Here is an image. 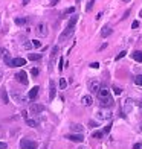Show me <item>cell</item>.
Here are the masks:
<instances>
[{
    "mask_svg": "<svg viewBox=\"0 0 142 149\" xmlns=\"http://www.w3.org/2000/svg\"><path fill=\"white\" fill-rule=\"evenodd\" d=\"M70 128H72V131L77 132V134H83V130H84V128L81 126V125H77V123H73Z\"/></svg>",
    "mask_w": 142,
    "mask_h": 149,
    "instance_id": "obj_19",
    "label": "cell"
},
{
    "mask_svg": "<svg viewBox=\"0 0 142 149\" xmlns=\"http://www.w3.org/2000/svg\"><path fill=\"white\" fill-rule=\"evenodd\" d=\"M58 52H60V47L58 46H53L52 47V52H51V64H53V61H55V56H57Z\"/></svg>",
    "mask_w": 142,
    "mask_h": 149,
    "instance_id": "obj_16",
    "label": "cell"
},
{
    "mask_svg": "<svg viewBox=\"0 0 142 149\" xmlns=\"http://www.w3.org/2000/svg\"><path fill=\"white\" fill-rule=\"evenodd\" d=\"M139 17H142V9H141V12H139Z\"/></svg>",
    "mask_w": 142,
    "mask_h": 149,
    "instance_id": "obj_45",
    "label": "cell"
},
{
    "mask_svg": "<svg viewBox=\"0 0 142 149\" xmlns=\"http://www.w3.org/2000/svg\"><path fill=\"white\" fill-rule=\"evenodd\" d=\"M37 141L29 140V139H22L20 140V149H37Z\"/></svg>",
    "mask_w": 142,
    "mask_h": 149,
    "instance_id": "obj_2",
    "label": "cell"
},
{
    "mask_svg": "<svg viewBox=\"0 0 142 149\" xmlns=\"http://www.w3.org/2000/svg\"><path fill=\"white\" fill-rule=\"evenodd\" d=\"M26 123H28L29 126H32V128H35L38 123H37V122L35 120H32V119H26Z\"/></svg>",
    "mask_w": 142,
    "mask_h": 149,
    "instance_id": "obj_25",
    "label": "cell"
},
{
    "mask_svg": "<svg viewBox=\"0 0 142 149\" xmlns=\"http://www.w3.org/2000/svg\"><path fill=\"white\" fill-rule=\"evenodd\" d=\"M55 94H57V87H55V82H53V81H51V82H49V99H51V100H53Z\"/></svg>",
    "mask_w": 142,
    "mask_h": 149,
    "instance_id": "obj_12",
    "label": "cell"
},
{
    "mask_svg": "<svg viewBox=\"0 0 142 149\" xmlns=\"http://www.w3.org/2000/svg\"><path fill=\"white\" fill-rule=\"evenodd\" d=\"M92 102H93L92 96H83V97H81V104H83L84 107H90Z\"/></svg>",
    "mask_w": 142,
    "mask_h": 149,
    "instance_id": "obj_14",
    "label": "cell"
},
{
    "mask_svg": "<svg viewBox=\"0 0 142 149\" xmlns=\"http://www.w3.org/2000/svg\"><path fill=\"white\" fill-rule=\"evenodd\" d=\"M0 56H2L3 59H5V63H6V65H9L11 64V58H9V52L5 49V47H2L0 49Z\"/></svg>",
    "mask_w": 142,
    "mask_h": 149,
    "instance_id": "obj_11",
    "label": "cell"
},
{
    "mask_svg": "<svg viewBox=\"0 0 142 149\" xmlns=\"http://www.w3.org/2000/svg\"><path fill=\"white\" fill-rule=\"evenodd\" d=\"M29 111H31L32 114H40V113L44 111V107H43L41 104H32V105L29 107Z\"/></svg>",
    "mask_w": 142,
    "mask_h": 149,
    "instance_id": "obj_7",
    "label": "cell"
},
{
    "mask_svg": "<svg viewBox=\"0 0 142 149\" xmlns=\"http://www.w3.org/2000/svg\"><path fill=\"white\" fill-rule=\"evenodd\" d=\"M113 93H115V94H116V96H119V94H121V93H122V90H121V88H119V87H118V85H115V87H113Z\"/></svg>",
    "mask_w": 142,
    "mask_h": 149,
    "instance_id": "obj_28",
    "label": "cell"
},
{
    "mask_svg": "<svg viewBox=\"0 0 142 149\" xmlns=\"http://www.w3.org/2000/svg\"><path fill=\"white\" fill-rule=\"evenodd\" d=\"M90 67H92V69H98V67H99V63H92Z\"/></svg>",
    "mask_w": 142,
    "mask_h": 149,
    "instance_id": "obj_37",
    "label": "cell"
},
{
    "mask_svg": "<svg viewBox=\"0 0 142 149\" xmlns=\"http://www.w3.org/2000/svg\"><path fill=\"white\" fill-rule=\"evenodd\" d=\"M31 73L34 74V76H37V74H38V70H37V69H32V70H31Z\"/></svg>",
    "mask_w": 142,
    "mask_h": 149,
    "instance_id": "obj_42",
    "label": "cell"
},
{
    "mask_svg": "<svg viewBox=\"0 0 142 149\" xmlns=\"http://www.w3.org/2000/svg\"><path fill=\"white\" fill-rule=\"evenodd\" d=\"M34 47V44L31 43V41H28V43H25V49H32Z\"/></svg>",
    "mask_w": 142,
    "mask_h": 149,
    "instance_id": "obj_34",
    "label": "cell"
},
{
    "mask_svg": "<svg viewBox=\"0 0 142 149\" xmlns=\"http://www.w3.org/2000/svg\"><path fill=\"white\" fill-rule=\"evenodd\" d=\"M93 3H95V0H89V3H87V6H86V11H87V12H89V11L92 9Z\"/></svg>",
    "mask_w": 142,
    "mask_h": 149,
    "instance_id": "obj_30",
    "label": "cell"
},
{
    "mask_svg": "<svg viewBox=\"0 0 142 149\" xmlns=\"http://www.w3.org/2000/svg\"><path fill=\"white\" fill-rule=\"evenodd\" d=\"M128 14H130V9H127V11L124 12V17H122V20H125V18L128 17Z\"/></svg>",
    "mask_w": 142,
    "mask_h": 149,
    "instance_id": "obj_41",
    "label": "cell"
},
{
    "mask_svg": "<svg viewBox=\"0 0 142 149\" xmlns=\"http://www.w3.org/2000/svg\"><path fill=\"white\" fill-rule=\"evenodd\" d=\"M138 105H139V108H141V110H142V100H141V102H139Z\"/></svg>",
    "mask_w": 142,
    "mask_h": 149,
    "instance_id": "obj_44",
    "label": "cell"
},
{
    "mask_svg": "<svg viewBox=\"0 0 142 149\" xmlns=\"http://www.w3.org/2000/svg\"><path fill=\"white\" fill-rule=\"evenodd\" d=\"M66 87H67V82H66V79H64V78H61V79H60V88H61V90H64Z\"/></svg>",
    "mask_w": 142,
    "mask_h": 149,
    "instance_id": "obj_26",
    "label": "cell"
},
{
    "mask_svg": "<svg viewBox=\"0 0 142 149\" xmlns=\"http://www.w3.org/2000/svg\"><path fill=\"white\" fill-rule=\"evenodd\" d=\"M131 58H133L134 61H138V63H142V52H141V50L133 52V53H131Z\"/></svg>",
    "mask_w": 142,
    "mask_h": 149,
    "instance_id": "obj_17",
    "label": "cell"
},
{
    "mask_svg": "<svg viewBox=\"0 0 142 149\" xmlns=\"http://www.w3.org/2000/svg\"><path fill=\"white\" fill-rule=\"evenodd\" d=\"M125 55H127V52H125V50H122L121 53H118V55H116V58H115V59H116V61H118V59H122Z\"/></svg>",
    "mask_w": 142,
    "mask_h": 149,
    "instance_id": "obj_29",
    "label": "cell"
},
{
    "mask_svg": "<svg viewBox=\"0 0 142 149\" xmlns=\"http://www.w3.org/2000/svg\"><path fill=\"white\" fill-rule=\"evenodd\" d=\"M101 90V85H99V81L98 79H92L89 81V91L93 94H98V91Z\"/></svg>",
    "mask_w": 142,
    "mask_h": 149,
    "instance_id": "obj_4",
    "label": "cell"
},
{
    "mask_svg": "<svg viewBox=\"0 0 142 149\" xmlns=\"http://www.w3.org/2000/svg\"><path fill=\"white\" fill-rule=\"evenodd\" d=\"M122 2H130V0H122Z\"/></svg>",
    "mask_w": 142,
    "mask_h": 149,
    "instance_id": "obj_47",
    "label": "cell"
},
{
    "mask_svg": "<svg viewBox=\"0 0 142 149\" xmlns=\"http://www.w3.org/2000/svg\"><path fill=\"white\" fill-rule=\"evenodd\" d=\"M58 2H60V0H51V6H55Z\"/></svg>",
    "mask_w": 142,
    "mask_h": 149,
    "instance_id": "obj_43",
    "label": "cell"
},
{
    "mask_svg": "<svg viewBox=\"0 0 142 149\" xmlns=\"http://www.w3.org/2000/svg\"><path fill=\"white\" fill-rule=\"evenodd\" d=\"M25 64H26V59H23V58H14V59H11L9 67H22Z\"/></svg>",
    "mask_w": 142,
    "mask_h": 149,
    "instance_id": "obj_10",
    "label": "cell"
},
{
    "mask_svg": "<svg viewBox=\"0 0 142 149\" xmlns=\"http://www.w3.org/2000/svg\"><path fill=\"white\" fill-rule=\"evenodd\" d=\"M6 148H8V145L3 143V141H0V149H6Z\"/></svg>",
    "mask_w": 142,
    "mask_h": 149,
    "instance_id": "obj_39",
    "label": "cell"
},
{
    "mask_svg": "<svg viewBox=\"0 0 142 149\" xmlns=\"http://www.w3.org/2000/svg\"><path fill=\"white\" fill-rule=\"evenodd\" d=\"M32 44H34V47H40V46H41V43H40L38 40H32Z\"/></svg>",
    "mask_w": 142,
    "mask_h": 149,
    "instance_id": "obj_33",
    "label": "cell"
},
{
    "mask_svg": "<svg viewBox=\"0 0 142 149\" xmlns=\"http://www.w3.org/2000/svg\"><path fill=\"white\" fill-rule=\"evenodd\" d=\"M14 22H15V24H18V26H23V24L28 23V18H26V17H18V18L14 20Z\"/></svg>",
    "mask_w": 142,
    "mask_h": 149,
    "instance_id": "obj_20",
    "label": "cell"
},
{
    "mask_svg": "<svg viewBox=\"0 0 142 149\" xmlns=\"http://www.w3.org/2000/svg\"><path fill=\"white\" fill-rule=\"evenodd\" d=\"M104 135V132H101V131H95V132H92V137L93 139H101Z\"/></svg>",
    "mask_w": 142,
    "mask_h": 149,
    "instance_id": "obj_24",
    "label": "cell"
},
{
    "mask_svg": "<svg viewBox=\"0 0 142 149\" xmlns=\"http://www.w3.org/2000/svg\"><path fill=\"white\" fill-rule=\"evenodd\" d=\"M133 149H142V143H136L133 146Z\"/></svg>",
    "mask_w": 142,
    "mask_h": 149,
    "instance_id": "obj_40",
    "label": "cell"
},
{
    "mask_svg": "<svg viewBox=\"0 0 142 149\" xmlns=\"http://www.w3.org/2000/svg\"><path fill=\"white\" fill-rule=\"evenodd\" d=\"M12 97H14V100H15L17 104H25L26 102V99L20 93H17V91H12Z\"/></svg>",
    "mask_w": 142,
    "mask_h": 149,
    "instance_id": "obj_13",
    "label": "cell"
},
{
    "mask_svg": "<svg viewBox=\"0 0 142 149\" xmlns=\"http://www.w3.org/2000/svg\"><path fill=\"white\" fill-rule=\"evenodd\" d=\"M89 125H90L92 128H96V126H98V123H96V122H93V120H90V122H89Z\"/></svg>",
    "mask_w": 142,
    "mask_h": 149,
    "instance_id": "obj_36",
    "label": "cell"
},
{
    "mask_svg": "<svg viewBox=\"0 0 142 149\" xmlns=\"http://www.w3.org/2000/svg\"><path fill=\"white\" fill-rule=\"evenodd\" d=\"M73 31H75V29H73V28H66L63 32H61V35H60V38H58V41L60 43H64L66 41V40L67 38H69V37H72V33H73Z\"/></svg>",
    "mask_w": 142,
    "mask_h": 149,
    "instance_id": "obj_5",
    "label": "cell"
},
{
    "mask_svg": "<svg viewBox=\"0 0 142 149\" xmlns=\"http://www.w3.org/2000/svg\"><path fill=\"white\" fill-rule=\"evenodd\" d=\"M75 2H77V3H79V2H81V0H75Z\"/></svg>",
    "mask_w": 142,
    "mask_h": 149,
    "instance_id": "obj_46",
    "label": "cell"
},
{
    "mask_svg": "<svg viewBox=\"0 0 142 149\" xmlns=\"http://www.w3.org/2000/svg\"><path fill=\"white\" fill-rule=\"evenodd\" d=\"M110 128H112V123L107 125V126L104 128V131H103V132H104V134H109V132H110Z\"/></svg>",
    "mask_w": 142,
    "mask_h": 149,
    "instance_id": "obj_32",
    "label": "cell"
},
{
    "mask_svg": "<svg viewBox=\"0 0 142 149\" xmlns=\"http://www.w3.org/2000/svg\"><path fill=\"white\" fill-rule=\"evenodd\" d=\"M131 107H133V100L130 97H127V99L122 100V113H124V116H125L127 113H130Z\"/></svg>",
    "mask_w": 142,
    "mask_h": 149,
    "instance_id": "obj_6",
    "label": "cell"
},
{
    "mask_svg": "<svg viewBox=\"0 0 142 149\" xmlns=\"http://www.w3.org/2000/svg\"><path fill=\"white\" fill-rule=\"evenodd\" d=\"M131 28H133V29H136V28H139V22H133V24H131Z\"/></svg>",
    "mask_w": 142,
    "mask_h": 149,
    "instance_id": "obj_38",
    "label": "cell"
},
{
    "mask_svg": "<svg viewBox=\"0 0 142 149\" xmlns=\"http://www.w3.org/2000/svg\"><path fill=\"white\" fill-rule=\"evenodd\" d=\"M66 139H69L70 141H75V143H83L84 135H83V134H69Z\"/></svg>",
    "mask_w": 142,
    "mask_h": 149,
    "instance_id": "obj_8",
    "label": "cell"
},
{
    "mask_svg": "<svg viewBox=\"0 0 142 149\" xmlns=\"http://www.w3.org/2000/svg\"><path fill=\"white\" fill-rule=\"evenodd\" d=\"M63 64H64V61H63V58H60V67H58V70H60V72H61V70H63V67H64Z\"/></svg>",
    "mask_w": 142,
    "mask_h": 149,
    "instance_id": "obj_35",
    "label": "cell"
},
{
    "mask_svg": "<svg viewBox=\"0 0 142 149\" xmlns=\"http://www.w3.org/2000/svg\"><path fill=\"white\" fill-rule=\"evenodd\" d=\"M38 90H40V87H32V88L29 90V94H28V96H29V99H35L37 97V94H38Z\"/></svg>",
    "mask_w": 142,
    "mask_h": 149,
    "instance_id": "obj_15",
    "label": "cell"
},
{
    "mask_svg": "<svg viewBox=\"0 0 142 149\" xmlns=\"http://www.w3.org/2000/svg\"><path fill=\"white\" fill-rule=\"evenodd\" d=\"M37 35H40V37H46L47 35V26H46V23H40L38 26H37Z\"/></svg>",
    "mask_w": 142,
    "mask_h": 149,
    "instance_id": "obj_9",
    "label": "cell"
},
{
    "mask_svg": "<svg viewBox=\"0 0 142 149\" xmlns=\"http://www.w3.org/2000/svg\"><path fill=\"white\" fill-rule=\"evenodd\" d=\"M77 22H78V15H72L70 20H69V23H67V28H75Z\"/></svg>",
    "mask_w": 142,
    "mask_h": 149,
    "instance_id": "obj_18",
    "label": "cell"
},
{
    "mask_svg": "<svg viewBox=\"0 0 142 149\" xmlns=\"http://www.w3.org/2000/svg\"><path fill=\"white\" fill-rule=\"evenodd\" d=\"M20 84H23V85H28L29 84V79H28V74H26L25 70H20L18 73H15V76H14Z\"/></svg>",
    "mask_w": 142,
    "mask_h": 149,
    "instance_id": "obj_3",
    "label": "cell"
},
{
    "mask_svg": "<svg viewBox=\"0 0 142 149\" xmlns=\"http://www.w3.org/2000/svg\"><path fill=\"white\" fill-rule=\"evenodd\" d=\"M134 84H136V85H142V74H138V76L134 78Z\"/></svg>",
    "mask_w": 142,
    "mask_h": 149,
    "instance_id": "obj_27",
    "label": "cell"
},
{
    "mask_svg": "<svg viewBox=\"0 0 142 149\" xmlns=\"http://www.w3.org/2000/svg\"><path fill=\"white\" fill-rule=\"evenodd\" d=\"M73 12H75V8H67V9H64L63 11V14H61V18H66V15H69V14H73Z\"/></svg>",
    "mask_w": 142,
    "mask_h": 149,
    "instance_id": "obj_21",
    "label": "cell"
},
{
    "mask_svg": "<svg viewBox=\"0 0 142 149\" xmlns=\"http://www.w3.org/2000/svg\"><path fill=\"white\" fill-rule=\"evenodd\" d=\"M98 99L103 107H113V97L110 96V91L105 88V87H103L99 91H98Z\"/></svg>",
    "mask_w": 142,
    "mask_h": 149,
    "instance_id": "obj_1",
    "label": "cell"
},
{
    "mask_svg": "<svg viewBox=\"0 0 142 149\" xmlns=\"http://www.w3.org/2000/svg\"><path fill=\"white\" fill-rule=\"evenodd\" d=\"M101 35H103V37L112 35V29H110V28H103V29H101Z\"/></svg>",
    "mask_w": 142,
    "mask_h": 149,
    "instance_id": "obj_22",
    "label": "cell"
},
{
    "mask_svg": "<svg viewBox=\"0 0 142 149\" xmlns=\"http://www.w3.org/2000/svg\"><path fill=\"white\" fill-rule=\"evenodd\" d=\"M2 97H3V102H5V104H8V94H6L5 90H2Z\"/></svg>",
    "mask_w": 142,
    "mask_h": 149,
    "instance_id": "obj_31",
    "label": "cell"
},
{
    "mask_svg": "<svg viewBox=\"0 0 142 149\" xmlns=\"http://www.w3.org/2000/svg\"><path fill=\"white\" fill-rule=\"evenodd\" d=\"M29 59H31V61H38V59H41V53H29Z\"/></svg>",
    "mask_w": 142,
    "mask_h": 149,
    "instance_id": "obj_23",
    "label": "cell"
},
{
    "mask_svg": "<svg viewBox=\"0 0 142 149\" xmlns=\"http://www.w3.org/2000/svg\"><path fill=\"white\" fill-rule=\"evenodd\" d=\"M0 78H2V72H0Z\"/></svg>",
    "mask_w": 142,
    "mask_h": 149,
    "instance_id": "obj_48",
    "label": "cell"
}]
</instances>
